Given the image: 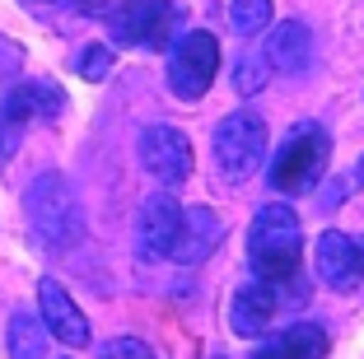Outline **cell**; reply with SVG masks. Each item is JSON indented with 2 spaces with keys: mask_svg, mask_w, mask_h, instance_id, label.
<instances>
[{
  "mask_svg": "<svg viewBox=\"0 0 364 359\" xmlns=\"http://www.w3.org/2000/svg\"><path fill=\"white\" fill-rule=\"evenodd\" d=\"M327 159H332V136L318 127V122H304L280 140L276 159H271V191L280 196H294V191L318 187V178L327 173Z\"/></svg>",
  "mask_w": 364,
  "mask_h": 359,
  "instance_id": "obj_3",
  "label": "cell"
},
{
  "mask_svg": "<svg viewBox=\"0 0 364 359\" xmlns=\"http://www.w3.org/2000/svg\"><path fill=\"white\" fill-rule=\"evenodd\" d=\"M140 168L164 187L192 178V140L178 127H145L140 131Z\"/></svg>",
  "mask_w": 364,
  "mask_h": 359,
  "instance_id": "obj_7",
  "label": "cell"
},
{
  "mask_svg": "<svg viewBox=\"0 0 364 359\" xmlns=\"http://www.w3.org/2000/svg\"><path fill=\"white\" fill-rule=\"evenodd\" d=\"M215 159L229 182H247L267 159V122L257 112H229L215 127Z\"/></svg>",
  "mask_w": 364,
  "mask_h": 359,
  "instance_id": "obj_4",
  "label": "cell"
},
{
  "mask_svg": "<svg viewBox=\"0 0 364 359\" xmlns=\"http://www.w3.org/2000/svg\"><path fill=\"white\" fill-rule=\"evenodd\" d=\"M178 224H182L178 196H168V191L145 196V205H140V215H136V243H140V252H145V257H168L173 243H178Z\"/></svg>",
  "mask_w": 364,
  "mask_h": 359,
  "instance_id": "obj_9",
  "label": "cell"
},
{
  "mask_svg": "<svg viewBox=\"0 0 364 359\" xmlns=\"http://www.w3.org/2000/svg\"><path fill=\"white\" fill-rule=\"evenodd\" d=\"M215 75H220V38L205 28L187 33L178 38L168 52V89L182 98V103H196L205 98V89L215 85Z\"/></svg>",
  "mask_w": 364,
  "mask_h": 359,
  "instance_id": "obj_5",
  "label": "cell"
},
{
  "mask_svg": "<svg viewBox=\"0 0 364 359\" xmlns=\"http://www.w3.org/2000/svg\"><path fill=\"white\" fill-rule=\"evenodd\" d=\"M52 5H85V0H52Z\"/></svg>",
  "mask_w": 364,
  "mask_h": 359,
  "instance_id": "obj_22",
  "label": "cell"
},
{
  "mask_svg": "<svg viewBox=\"0 0 364 359\" xmlns=\"http://www.w3.org/2000/svg\"><path fill=\"white\" fill-rule=\"evenodd\" d=\"M75 70H80V80H89V85H98V80H103V75L112 70V47H103V43H89L85 52H80Z\"/></svg>",
  "mask_w": 364,
  "mask_h": 359,
  "instance_id": "obj_18",
  "label": "cell"
},
{
  "mask_svg": "<svg viewBox=\"0 0 364 359\" xmlns=\"http://www.w3.org/2000/svg\"><path fill=\"white\" fill-rule=\"evenodd\" d=\"M98 359H150V345L136 336H117V341H103L98 345Z\"/></svg>",
  "mask_w": 364,
  "mask_h": 359,
  "instance_id": "obj_20",
  "label": "cell"
},
{
  "mask_svg": "<svg viewBox=\"0 0 364 359\" xmlns=\"http://www.w3.org/2000/svg\"><path fill=\"white\" fill-rule=\"evenodd\" d=\"M276 308H280V294L271 280H252L234 294V308H229V327L238 331L243 341H257L267 336V327L276 322Z\"/></svg>",
  "mask_w": 364,
  "mask_h": 359,
  "instance_id": "obj_11",
  "label": "cell"
},
{
  "mask_svg": "<svg viewBox=\"0 0 364 359\" xmlns=\"http://www.w3.org/2000/svg\"><path fill=\"white\" fill-rule=\"evenodd\" d=\"M252 359H327V331L318 322H294L276 341H267Z\"/></svg>",
  "mask_w": 364,
  "mask_h": 359,
  "instance_id": "obj_15",
  "label": "cell"
},
{
  "mask_svg": "<svg viewBox=\"0 0 364 359\" xmlns=\"http://www.w3.org/2000/svg\"><path fill=\"white\" fill-rule=\"evenodd\" d=\"M107 28H112V43L164 47L173 28V5L168 0H117L107 10Z\"/></svg>",
  "mask_w": 364,
  "mask_h": 359,
  "instance_id": "obj_6",
  "label": "cell"
},
{
  "mask_svg": "<svg viewBox=\"0 0 364 359\" xmlns=\"http://www.w3.org/2000/svg\"><path fill=\"white\" fill-rule=\"evenodd\" d=\"M355 182H360V187H364V159H360V168H355Z\"/></svg>",
  "mask_w": 364,
  "mask_h": 359,
  "instance_id": "obj_21",
  "label": "cell"
},
{
  "mask_svg": "<svg viewBox=\"0 0 364 359\" xmlns=\"http://www.w3.org/2000/svg\"><path fill=\"white\" fill-rule=\"evenodd\" d=\"M304 252V233H299V215L289 205L271 201L257 210L252 229H247V266L257 271V280H289Z\"/></svg>",
  "mask_w": 364,
  "mask_h": 359,
  "instance_id": "obj_1",
  "label": "cell"
},
{
  "mask_svg": "<svg viewBox=\"0 0 364 359\" xmlns=\"http://www.w3.org/2000/svg\"><path fill=\"white\" fill-rule=\"evenodd\" d=\"M267 75H271L267 61H257V56H243V61H238V70H234V89H238V94H257V89L267 85Z\"/></svg>",
  "mask_w": 364,
  "mask_h": 359,
  "instance_id": "obj_19",
  "label": "cell"
},
{
  "mask_svg": "<svg viewBox=\"0 0 364 359\" xmlns=\"http://www.w3.org/2000/svg\"><path fill=\"white\" fill-rule=\"evenodd\" d=\"M38 308H43V322L61 345H89V317L75 308V299L65 294V285H56L52 275L38 280Z\"/></svg>",
  "mask_w": 364,
  "mask_h": 359,
  "instance_id": "obj_10",
  "label": "cell"
},
{
  "mask_svg": "<svg viewBox=\"0 0 364 359\" xmlns=\"http://www.w3.org/2000/svg\"><path fill=\"white\" fill-rule=\"evenodd\" d=\"M262 61H267L271 70H280V75H299V70H309V61H313V33L304 28V23H294V19L280 23V28H271Z\"/></svg>",
  "mask_w": 364,
  "mask_h": 359,
  "instance_id": "obj_13",
  "label": "cell"
},
{
  "mask_svg": "<svg viewBox=\"0 0 364 359\" xmlns=\"http://www.w3.org/2000/svg\"><path fill=\"white\" fill-rule=\"evenodd\" d=\"M210 359H225V355H210Z\"/></svg>",
  "mask_w": 364,
  "mask_h": 359,
  "instance_id": "obj_23",
  "label": "cell"
},
{
  "mask_svg": "<svg viewBox=\"0 0 364 359\" xmlns=\"http://www.w3.org/2000/svg\"><path fill=\"white\" fill-rule=\"evenodd\" d=\"M313 266H318V280L327 289H336V294H350V289L364 280V252L355 247L350 233H341V229H327L318 238Z\"/></svg>",
  "mask_w": 364,
  "mask_h": 359,
  "instance_id": "obj_8",
  "label": "cell"
},
{
  "mask_svg": "<svg viewBox=\"0 0 364 359\" xmlns=\"http://www.w3.org/2000/svg\"><path fill=\"white\" fill-rule=\"evenodd\" d=\"M65 107V94L52 85V80H28V85H14L10 98H5V107H0V117H10V122H43V117H56Z\"/></svg>",
  "mask_w": 364,
  "mask_h": 359,
  "instance_id": "obj_14",
  "label": "cell"
},
{
  "mask_svg": "<svg viewBox=\"0 0 364 359\" xmlns=\"http://www.w3.org/2000/svg\"><path fill=\"white\" fill-rule=\"evenodd\" d=\"M220 238H225V220H220L215 210H205V205H192V210H182L178 243H173L168 257H178L182 266H196L220 247Z\"/></svg>",
  "mask_w": 364,
  "mask_h": 359,
  "instance_id": "obj_12",
  "label": "cell"
},
{
  "mask_svg": "<svg viewBox=\"0 0 364 359\" xmlns=\"http://www.w3.org/2000/svg\"><path fill=\"white\" fill-rule=\"evenodd\" d=\"M229 23H234V33H243V38L262 33L271 23V0H229Z\"/></svg>",
  "mask_w": 364,
  "mask_h": 359,
  "instance_id": "obj_17",
  "label": "cell"
},
{
  "mask_svg": "<svg viewBox=\"0 0 364 359\" xmlns=\"http://www.w3.org/2000/svg\"><path fill=\"white\" fill-rule=\"evenodd\" d=\"M23 210H28V224H33V238L52 252H65V247L80 243L85 233V215H80V201L70 182L61 173H43V178L28 187L23 196Z\"/></svg>",
  "mask_w": 364,
  "mask_h": 359,
  "instance_id": "obj_2",
  "label": "cell"
},
{
  "mask_svg": "<svg viewBox=\"0 0 364 359\" xmlns=\"http://www.w3.org/2000/svg\"><path fill=\"white\" fill-rule=\"evenodd\" d=\"M47 350V336L38 327L33 313H14L10 317V359H43Z\"/></svg>",
  "mask_w": 364,
  "mask_h": 359,
  "instance_id": "obj_16",
  "label": "cell"
}]
</instances>
